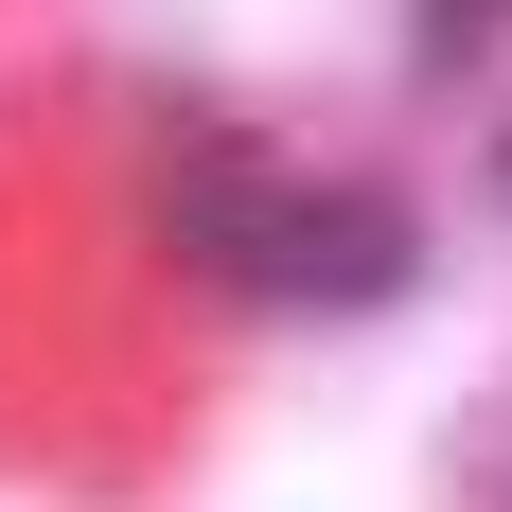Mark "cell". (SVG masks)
<instances>
[{
  "label": "cell",
  "instance_id": "6da1fadb",
  "mask_svg": "<svg viewBox=\"0 0 512 512\" xmlns=\"http://www.w3.org/2000/svg\"><path fill=\"white\" fill-rule=\"evenodd\" d=\"M177 248L212 265V283H248V301H301V318H354L389 301L424 265L407 195H371V177H283V159H212V177H177Z\"/></svg>",
  "mask_w": 512,
  "mask_h": 512
},
{
  "label": "cell",
  "instance_id": "3957f363",
  "mask_svg": "<svg viewBox=\"0 0 512 512\" xmlns=\"http://www.w3.org/2000/svg\"><path fill=\"white\" fill-rule=\"evenodd\" d=\"M495 177H512V142H495Z\"/></svg>",
  "mask_w": 512,
  "mask_h": 512
},
{
  "label": "cell",
  "instance_id": "7a4b0ae2",
  "mask_svg": "<svg viewBox=\"0 0 512 512\" xmlns=\"http://www.w3.org/2000/svg\"><path fill=\"white\" fill-rule=\"evenodd\" d=\"M495 18H512V0H424V71H477V53H495Z\"/></svg>",
  "mask_w": 512,
  "mask_h": 512
}]
</instances>
